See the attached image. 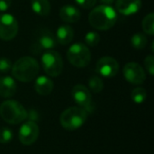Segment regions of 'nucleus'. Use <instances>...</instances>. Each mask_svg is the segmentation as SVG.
Segmentation results:
<instances>
[{"label": "nucleus", "instance_id": "nucleus-1", "mask_svg": "<svg viewBox=\"0 0 154 154\" xmlns=\"http://www.w3.org/2000/svg\"><path fill=\"white\" fill-rule=\"evenodd\" d=\"M116 11L107 5L97 6L88 15V22L90 25L100 31H106L112 28L116 24Z\"/></svg>", "mask_w": 154, "mask_h": 154}, {"label": "nucleus", "instance_id": "nucleus-2", "mask_svg": "<svg viewBox=\"0 0 154 154\" xmlns=\"http://www.w3.org/2000/svg\"><path fill=\"white\" fill-rule=\"evenodd\" d=\"M13 76L21 82H31L33 80L40 70L37 60L32 57L25 56L20 58L12 66Z\"/></svg>", "mask_w": 154, "mask_h": 154}, {"label": "nucleus", "instance_id": "nucleus-3", "mask_svg": "<svg viewBox=\"0 0 154 154\" xmlns=\"http://www.w3.org/2000/svg\"><path fill=\"white\" fill-rule=\"evenodd\" d=\"M0 116L3 120L11 125H17L27 119L28 112L15 100H6L0 106Z\"/></svg>", "mask_w": 154, "mask_h": 154}, {"label": "nucleus", "instance_id": "nucleus-4", "mask_svg": "<svg viewBox=\"0 0 154 154\" xmlns=\"http://www.w3.org/2000/svg\"><path fill=\"white\" fill-rule=\"evenodd\" d=\"M88 113L81 107H69L62 112L60 116L61 126L69 131H74L80 128L86 122Z\"/></svg>", "mask_w": 154, "mask_h": 154}, {"label": "nucleus", "instance_id": "nucleus-5", "mask_svg": "<svg viewBox=\"0 0 154 154\" xmlns=\"http://www.w3.org/2000/svg\"><path fill=\"white\" fill-rule=\"evenodd\" d=\"M67 57L71 65L77 68L87 67L91 60V53L88 48L80 42L71 45L67 52Z\"/></svg>", "mask_w": 154, "mask_h": 154}, {"label": "nucleus", "instance_id": "nucleus-6", "mask_svg": "<svg viewBox=\"0 0 154 154\" xmlns=\"http://www.w3.org/2000/svg\"><path fill=\"white\" fill-rule=\"evenodd\" d=\"M42 63L47 75L51 77H58L63 69V61L59 52L49 50L43 52L42 56Z\"/></svg>", "mask_w": 154, "mask_h": 154}, {"label": "nucleus", "instance_id": "nucleus-7", "mask_svg": "<svg viewBox=\"0 0 154 154\" xmlns=\"http://www.w3.org/2000/svg\"><path fill=\"white\" fill-rule=\"evenodd\" d=\"M18 32L17 20L10 14H0V39L10 41Z\"/></svg>", "mask_w": 154, "mask_h": 154}, {"label": "nucleus", "instance_id": "nucleus-8", "mask_svg": "<svg viewBox=\"0 0 154 154\" xmlns=\"http://www.w3.org/2000/svg\"><path fill=\"white\" fill-rule=\"evenodd\" d=\"M71 95L75 102L83 108L87 113L92 112L93 103L91 94L87 87L84 85H76L71 91Z\"/></svg>", "mask_w": 154, "mask_h": 154}, {"label": "nucleus", "instance_id": "nucleus-9", "mask_svg": "<svg viewBox=\"0 0 154 154\" xmlns=\"http://www.w3.org/2000/svg\"><path fill=\"white\" fill-rule=\"evenodd\" d=\"M39 134L40 129L37 124L32 120L27 121L21 126L19 130V141L23 145H32L37 141Z\"/></svg>", "mask_w": 154, "mask_h": 154}, {"label": "nucleus", "instance_id": "nucleus-10", "mask_svg": "<svg viewBox=\"0 0 154 154\" xmlns=\"http://www.w3.org/2000/svg\"><path fill=\"white\" fill-rule=\"evenodd\" d=\"M125 79L134 85L143 84L146 79V74L143 67L136 62H128L123 69Z\"/></svg>", "mask_w": 154, "mask_h": 154}, {"label": "nucleus", "instance_id": "nucleus-11", "mask_svg": "<svg viewBox=\"0 0 154 154\" xmlns=\"http://www.w3.org/2000/svg\"><path fill=\"white\" fill-rule=\"evenodd\" d=\"M56 43H57V40L53 35V33L46 29L40 32L36 42L32 44V52L39 54L43 50L46 51L52 50L56 46Z\"/></svg>", "mask_w": 154, "mask_h": 154}, {"label": "nucleus", "instance_id": "nucleus-12", "mask_svg": "<svg viewBox=\"0 0 154 154\" xmlns=\"http://www.w3.org/2000/svg\"><path fill=\"white\" fill-rule=\"evenodd\" d=\"M97 72L105 78L115 77L119 69V64L113 57H102L97 63Z\"/></svg>", "mask_w": 154, "mask_h": 154}, {"label": "nucleus", "instance_id": "nucleus-13", "mask_svg": "<svg viewBox=\"0 0 154 154\" xmlns=\"http://www.w3.org/2000/svg\"><path fill=\"white\" fill-rule=\"evenodd\" d=\"M142 6L141 0H116V10L125 15H132L136 14Z\"/></svg>", "mask_w": 154, "mask_h": 154}, {"label": "nucleus", "instance_id": "nucleus-14", "mask_svg": "<svg viewBox=\"0 0 154 154\" xmlns=\"http://www.w3.org/2000/svg\"><path fill=\"white\" fill-rule=\"evenodd\" d=\"M16 92V83L11 77L0 79V96L4 98L12 97Z\"/></svg>", "mask_w": 154, "mask_h": 154}, {"label": "nucleus", "instance_id": "nucleus-15", "mask_svg": "<svg viewBox=\"0 0 154 154\" xmlns=\"http://www.w3.org/2000/svg\"><path fill=\"white\" fill-rule=\"evenodd\" d=\"M60 17L66 23H76L80 18V12L74 5H67L60 8Z\"/></svg>", "mask_w": 154, "mask_h": 154}, {"label": "nucleus", "instance_id": "nucleus-16", "mask_svg": "<svg viewBox=\"0 0 154 154\" xmlns=\"http://www.w3.org/2000/svg\"><path fill=\"white\" fill-rule=\"evenodd\" d=\"M53 87L54 85H53L52 80L46 76H41L37 78L35 81V85H34L35 91L41 96L50 95L51 91L53 90Z\"/></svg>", "mask_w": 154, "mask_h": 154}, {"label": "nucleus", "instance_id": "nucleus-17", "mask_svg": "<svg viewBox=\"0 0 154 154\" xmlns=\"http://www.w3.org/2000/svg\"><path fill=\"white\" fill-rule=\"evenodd\" d=\"M73 36H74V31L69 25H61L57 30V33H56L57 41L62 45L70 43L73 39Z\"/></svg>", "mask_w": 154, "mask_h": 154}, {"label": "nucleus", "instance_id": "nucleus-18", "mask_svg": "<svg viewBox=\"0 0 154 154\" xmlns=\"http://www.w3.org/2000/svg\"><path fill=\"white\" fill-rule=\"evenodd\" d=\"M32 8L37 14L47 16L51 11V5L48 0H32Z\"/></svg>", "mask_w": 154, "mask_h": 154}, {"label": "nucleus", "instance_id": "nucleus-19", "mask_svg": "<svg viewBox=\"0 0 154 154\" xmlns=\"http://www.w3.org/2000/svg\"><path fill=\"white\" fill-rule=\"evenodd\" d=\"M148 40L143 33H135L131 38V44L136 50H143L147 45Z\"/></svg>", "mask_w": 154, "mask_h": 154}, {"label": "nucleus", "instance_id": "nucleus-20", "mask_svg": "<svg viewBox=\"0 0 154 154\" xmlns=\"http://www.w3.org/2000/svg\"><path fill=\"white\" fill-rule=\"evenodd\" d=\"M143 29L145 33L149 35L154 34V14L150 13L143 20Z\"/></svg>", "mask_w": 154, "mask_h": 154}, {"label": "nucleus", "instance_id": "nucleus-21", "mask_svg": "<svg viewBox=\"0 0 154 154\" xmlns=\"http://www.w3.org/2000/svg\"><path fill=\"white\" fill-rule=\"evenodd\" d=\"M88 86L93 92L100 93L104 88V82L99 77L93 76L88 80Z\"/></svg>", "mask_w": 154, "mask_h": 154}, {"label": "nucleus", "instance_id": "nucleus-22", "mask_svg": "<svg viewBox=\"0 0 154 154\" xmlns=\"http://www.w3.org/2000/svg\"><path fill=\"white\" fill-rule=\"evenodd\" d=\"M132 99L136 104H142L147 97V92L143 88H136L132 91Z\"/></svg>", "mask_w": 154, "mask_h": 154}, {"label": "nucleus", "instance_id": "nucleus-23", "mask_svg": "<svg viewBox=\"0 0 154 154\" xmlns=\"http://www.w3.org/2000/svg\"><path fill=\"white\" fill-rule=\"evenodd\" d=\"M85 41H86V42L89 46L94 47V46H97L99 43V42H100V36L96 32H88L86 34Z\"/></svg>", "mask_w": 154, "mask_h": 154}, {"label": "nucleus", "instance_id": "nucleus-24", "mask_svg": "<svg viewBox=\"0 0 154 154\" xmlns=\"http://www.w3.org/2000/svg\"><path fill=\"white\" fill-rule=\"evenodd\" d=\"M13 139V132L7 127L0 129V143H8Z\"/></svg>", "mask_w": 154, "mask_h": 154}, {"label": "nucleus", "instance_id": "nucleus-25", "mask_svg": "<svg viewBox=\"0 0 154 154\" xmlns=\"http://www.w3.org/2000/svg\"><path fill=\"white\" fill-rule=\"evenodd\" d=\"M12 62L5 57L0 58V72L1 73H7L9 70L12 69Z\"/></svg>", "mask_w": 154, "mask_h": 154}, {"label": "nucleus", "instance_id": "nucleus-26", "mask_svg": "<svg viewBox=\"0 0 154 154\" xmlns=\"http://www.w3.org/2000/svg\"><path fill=\"white\" fill-rule=\"evenodd\" d=\"M144 65L147 71L152 76L154 74V57L152 55H148L144 60Z\"/></svg>", "mask_w": 154, "mask_h": 154}, {"label": "nucleus", "instance_id": "nucleus-27", "mask_svg": "<svg viewBox=\"0 0 154 154\" xmlns=\"http://www.w3.org/2000/svg\"><path fill=\"white\" fill-rule=\"evenodd\" d=\"M76 2L82 8L89 9V8H92L96 5L97 0H76Z\"/></svg>", "mask_w": 154, "mask_h": 154}, {"label": "nucleus", "instance_id": "nucleus-28", "mask_svg": "<svg viewBox=\"0 0 154 154\" xmlns=\"http://www.w3.org/2000/svg\"><path fill=\"white\" fill-rule=\"evenodd\" d=\"M11 3H12L11 0H0V11L1 12L6 11L10 7Z\"/></svg>", "mask_w": 154, "mask_h": 154}, {"label": "nucleus", "instance_id": "nucleus-29", "mask_svg": "<svg viewBox=\"0 0 154 154\" xmlns=\"http://www.w3.org/2000/svg\"><path fill=\"white\" fill-rule=\"evenodd\" d=\"M100 2L103 3L104 5H111V4H113V3L115 2V0H100Z\"/></svg>", "mask_w": 154, "mask_h": 154}]
</instances>
